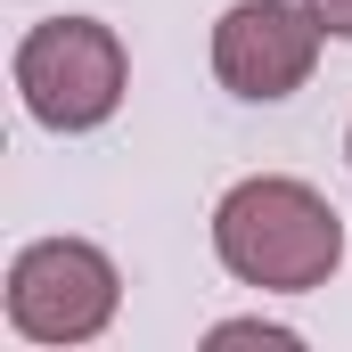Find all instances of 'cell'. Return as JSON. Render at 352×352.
Returning a JSON list of instances; mask_svg holds the SVG:
<instances>
[{
	"label": "cell",
	"mask_w": 352,
	"mask_h": 352,
	"mask_svg": "<svg viewBox=\"0 0 352 352\" xmlns=\"http://www.w3.org/2000/svg\"><path fill=\"white\" fill-rule=\"evenodd\" d=\"M213 254L254 295H311L344 263V221L311 180L254 173L213 205Z\"/></svg>",
	"instance_id": "6da1fadb"
},
{
	"label": "cell",
	"mask_w": 352,
	"mask_h": 352,
	"mask_svg": "<svg viewBox=\"0 0 352 352\" xmlns=\"http://www.w3.org/2000/svg\"><path fill=\"white\" fill-rule=\"evenodd\" d=\"M8 74L41 131H98L131 90V58H123L115 25H98V16H41L16 41Z\"/></svg>",
	"instance_id": "7a4b0ae2"
},
{
	"label": "cell",
	"mask_w": 352,
	"mask_h": 352,
	"mask_svg": "<svg viewBox=\"0 0 352 352\" xmlns=\"http://www.w3.org/2000/svg\"><path fill=\"white\" fill-rule=\"evenodd\" d=\"M123 303L115 263L90 238H33L8 263V328L25 344H90Z\"/></svg>",
	"instance_id": "3957f363"
},
{
	"label": "cell",
	"mask_w": 352,
	"mask_h": 352,
	"mask_svg": "<svg viewBox=\"0 0 352 352\" xmlns=\"http://www.w3.org/2000/svg\"><path fill=\"white\" fill-rule=\"evenodd\" d=\"M320 41H328V25L311 16V0H238L213 25V74H221V90L270 107L311 82Z\"/></svg>",
	"instance_id": "277c9868"
},
{
	"label": "cell",
	"mask_w": 352,
	"mask_h": 352,
	"mask_svg": "<svg viewBox=\"0 0 352 352\" xmlns=\"http://www.w3.org/2000/svg\"><path fill=\"white\" fill-rule=\"evenodd\" d=\"M213 344H270V352H295L303 336H295V328H278V320H221V328H213Z\"/></svg>",
	"instance_id": "5b68a950"
},
{
	"label": "cell",
	"mask_w": 352,
	"mask_h": 352,
	"mask_svg": "<svg viewBox=\"0 0 352 352\" xmlns=\"http://www.w3.org/2000/svg\"><path fill=\"white\" fill-rule=\"evenodd\" d=\"M311 16L328 25V41H352V0H311Z\"/></svg>",
	"instance_id": "8992f818"
},
{
	"label": "cell",
	"mask_w": 352,
	"mask_h": 352,
	"mask_svg": "<svg viewBox=\"0 0 352 352\" xmlns=\"http://www.w3.org/2000/svg\"><path fill=\"white\" fill-rule=\"evenodd\" d=\"M344 156H352V131H344Z\"/></svg>",
	"instance_id": "52a82bcc"
}]
</instances>
